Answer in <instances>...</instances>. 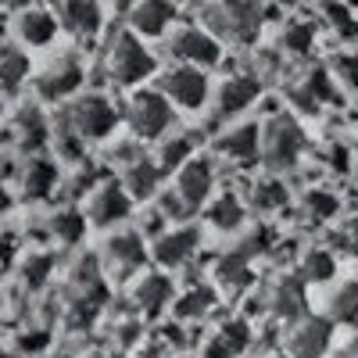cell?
Segmentation results:
<instances>
[{
	"label": "cell",
	"mask_w": 358,
	"mask_h": 358,
	"mask_svg": "<svg viewBox=\"0 0 358 358\" xmlns=\"http://www.w3.org/2000/svg\"><path fill=\"white\" fill-rule=\"evenodd\" d=\"M312 40H315V29L312 25H290L283 33V47L290 54H308L312 50Z\"/></svg>",
	"instance_id": "d6a6232c"
},
{
	"label": "cell",
	"mask_w": 358,
	"mask_h": 358,
	"mask_svg": "<svg viewBox=\"0 0 358 358\" xmlns=\"http://www.w3.org/2000/svg\"><path fill=\"white\" fill-rule=\"evenodd\" d=\"M50 229H54L57 241L76 244V241H83V233H86V215L76 212V208H65V212H57V215H54Z\"/></svg>",
	"instance_id": "484cf974"
},
{
	"label": "cell",
	"mask_w": 358,
	"mask_h": 358,
	"mask_svg": "<svg viewBox=\"0 0 358 358\" xmlns=\"http://www.w3.org/2000/svg\"><path fill=\"white\" fill-rule=\"evenodd\" d=\"M79 133L69 126V133H62V136H57V151H62V158H69V162H79L83 158V147H79Z\"/></svg>",
	"instance_id": "74e56055"
},
{
	"label": "cell",
	"mask_w": 358,
	"mask_h": 358,
	"mask_svg": "<svg viewBox=\"0 0 358 358\" xmlns=\"http://www.w3.org/2000/svg\"><path fill=\"white\" fill-rule=\"evenodd\" d=\"M212 301H215V294L208 290V287H194L190 294H183L176 301V315L179 319H194V315H204L208 308H212Z\"/></svg>",
	"instance_id": "f546056e"
},
{
	"label": "cell",
	"mask_w": 358,
	"mask_h": 358,
	"mask_svg": "<svg viewBox=\"0 0 358 358\" xmlns=\"http://www.w3.org/2000/svg\"><path fill=\"white\" fill-rule=\"evenodd\" d=\"M162 94L172 101V108H187L197 111L208 101V76L204 69H190V65H176L165 83H162Z\"/></svg>",
	"instance_id": "8992f818"
},
{
	"label": "cell",
	"mask_w": 358,
	"mask_h": 358,
	"mask_svg": "<svg viewBox=\"0 0 358 358\" xmlns=\"http://www.w3.org/2000/svg\"><path fill=\"white\" fill-rule=\"evenodd\" d=\"M194 140L190 136H172V140H165L162 143V151H158V169H162V176L165 172H179L183 165H190L194 158Z\"/></svg>",
	"instance_id": "7402d4cb"
},
{
	"label": "cell",
	"mask_w": 358,
	"mask_h": 358,
	"mask_svg": "<svg viewBox=\"0 0 358 358\" xmlns=\"http://www.w3.org/2000/svg\"><path fill=\"white\" fill-rule=\"evenodd\" d=\"M101 18L104 11L94 0H69V4H62V25L76 36H94L101 29Z\"/></svg>",
	"instance_id": "ac0fdd59"
},
{
	"label": "cell",
	"mask_w": 358,
	"mask_h": 358,
	"mask_svg": "<svg viewBox=\"0 0 358 358\" xmlns=\"http://www.w3.org/2000/svg\"><path fill=\"white\" fill-rule=\"evenodd\" d=\"M341 358H358V341H351L348 348H344V355Z\"/></svg>",
	"instance_id": "ab89813d"
},
{
	"label": "cell",
	"mask_w": 358,
	"mask_h": 358,
	"mask_svg": "<svg viewBox=\"0 0 358 358\" xmlns=\"http://www.w3.org/2000/svg\"><path fill=\"white\" fill-rule=\"evenodd\" d=\"M57 22L47 8H29L18 15V36L29 43V47H47L54 36H57Z\"/></svg>",
	"instance_id": "e0dca14e"
},
{
	"label": "cell",
	"mask_w": 358,
	"mask_h": 358,
	"mask_svg": "<svg viewBox=\"0 0 358 358\" xmlns=\"http://www.w3.org/2000/svg\"><path fill=\"white\" fill-rule=\"evenodd\" d=\"M305 212H308L312 219H330V215L337 212V197H334L330 190H312V194L305 197Z\"/></svg>",
	"instance_id": "1f68e13d"
},
{
	"label": "cell",
	"mask_w": 358,
	"mask_h": 358,
	"mask_svg": "<svg viewBox=\"0 0 358 358\" xmlns=\"http://www.w3.org/2000/svg\"><path fill=\"white\" fill-rule=\"evenodd\" d=\"M219 151L233 162H255L262 155V126L248 122V126H236L219 140Z\"/></svg>",
	"instance_id": "2e32d148"
},
{
	"label": "cell",
	"mask_w": 358,
	"mask_h": 358,
	"mask_svg": "<svg viewBox=\"0 0 358 358\" xmlns=\"http://www.w3.org/2000/svg\"><path fill=\"white\" fill-rule=\"evenodd\" d=\"M129 194L122 190V183H115V179H108V183H101L94 194H90V219H94L97 226H115L122 222L129 215Z\"/></svg>",
	"instance_id": "ba28073f"
},
{
	"label": "cell",
	"mask_w": 358,
	"mask_h": 358,
	"mask_svg": "<svg viewBox=\"0 0 358 358\" xmlns=\"http://www.w3.org/2000/svg\"><path fill=\"white\" fill-rule=\"evenodd\" d=\"M334 258L326 255V251H308L305 255V280H312V283H322V280H330L334 276Z\"/></svg>",
	"instance_id": "4dcf8cb0"
},
{
	"label": "cell",
	"mask_w": 358,
	"mask_h": 358,
	"mask_svg": "<svg viewBox=\"0 0 358 358\" xmlns=\"http://www.w3.org/2000/svg\"><path fill=\"white\" fill-rule=\"evenodd\" d=\"M204 22L215 25L212 36H233L236 43H251L262 33L265 8L251 4V0H229V4L204 8Z\"/></svg>",
	"instance_id": "6da1fadb"
},
{
	"label": "cell",
	"mask_w": 358,
	"mask_h": 358,
	"mask_svg": "<svg viewBox=\"0 0 358 358\" xmlns=\"http://www.w3.org/2000/svg\"><path fill=\"white\" fill-rule=\"evenodd\" d=\"M268 305H273V315H280V319H297L305 308V287L297 280H280L273 287V301Z\"/></svg>",
	"instance_id": "44dd1931"
},
{
	"label": "cell",
	"mask_w": 358,
	"mask_h": 358,
	"mask_svg": "<svg viewBox=\"0 0 358 358\" xmlns=\"http://www.w3.org/2000/svg\"><path fill=\"white\" fill-rule=\"evenodd\" d=\"M108 69H111V79L115 83L133 86V83H143L147 76L155 72V57H151V50L136 40V33H122V36L111 43Z\"/></svg>",
	"instance_id": "3957f363"
},
{
	"label": "cell",
	"mask_w": 358,
	"mask_h": 358,
	"mask_svg": "<svg viewBox=\"0 0 358 358\" xmlns=\"http://www.w3.org/2000/svg\"><path fill=\"white\" fill-rule=\"evenodd\" d=\"M215 187V169L208 158H194L190 165L179 169V179H176V194L183 197L190 208H201L208 201V194H212Z\"/></svg>",
	"instance_id": "9c48e42d"
},
{
	"label": "cell",
	"mask_w": 358,
	"mask_h": 358,
	"mask_svg": "<svg viewBox=\"0 0 358 358\" xmlns=\"http://www.w3.org/2000/svg\"><path fill=\"white\" fill-rule=\"evenodd\" d=\"M326 15L341 22V33H344V36H348V33H355V18H351L344 8H326Z\"/></svg>",
	"instance_id": "f35d334b"
},
{
	"label": "cell",
	"mask_w": 358,
	"mask_h": 358,
	"mask_svg": "<svg viewBox=\"0 0 358 358\" xmlns=\"http://www.w3.org/2000/svg\"><path fill=\"white\" fill-rule=\"evenodd\" d=\"M208 222H212L215 229H222V233L241 229V222H244V204L236 201L233 194H226V197H219L212 208H208Z\"/></svg>",
	"instance_id": "603a6c76"
},
{
	"label": "cell",
	"mask_w": 358,
	"mask_h": 358,
	"mask_svg": "<svg viewBox=\"0 0 358 358\" xmlns=\"http://www.w3.org/2000/svg\"><path fill=\"white\" fill-rule=\"evenodd\" d=\"M176 22V8L165 4V0H143V4L133 8L129 25L140 36H165V29Z\"/></svg>",
	"instance_id": "9a60e30c"
},
{
	"label": "cell",
	"mask_w": 358,
	"mask_h": 358,
	"mask_svg": "<svg viewBox=\"0 0 358 358\" xmlns=\"http://www.w3.org/2000/svg\"><path fill=\"white\" fill-rule=\"evenodd\" d=\"M330 315L337 322H348V326H358V283H344L334 301H330Z\"/></svg>",
	"instance_id": "4316f807"
},
{
	"label": "cell",
	"mask_w": 358,
	"mask_h": 358,
	"mask_svg": "<svg viewBox=\"0 0 358 358\" xmlns=\"http://www.w3.org/2000/svg\"><path fill=\"white\" fill-rule=\"evenodd\" d=\"M22 140H25V147H40L47 140V126H43L40 111H25L22 115Z\"/></svg>",
	"instance_id": "e575fe53"
},
{
	"label": "cell",
	"mask_w": 358,
	"mask_h": 358,
	"mask_svg": "<svg viewBox=\"0 0 358 358\" xmlns=\"http://www.w3.org/2000/svg\"><path fill=\"white\" fill-rule=\"evenodd\" d=\"M305 151V133L294 122V115H273L262 133V155L273 169H290Z\"/></svg>",
	"instance_id": "7a4b0ae2"
},
{
	"label": "cell",
	"mask_w": 358,
	"mask_h": 358,
	"mask_svg": "<svg viewBox=\"0 0 358 358\" xmlns=\"http://www.w3.org/2000/svg\"><path fill=\"white\" fill-rule=\"evenodd\" d=\"M29 76V57H22L18 50H4L0 54V86L4 90H18V83Z\"/></svg>",
	"instance_id": "f1b7e54d"
},
{
	"label": "cell",
	"mask_w": 358,
	"mask_h": 358,
	"mask_svg": "<svg viewBox=\"0 0 358 358\" xmlns=\"http://www.w3.org/2000/svg\"><path fill=\"white\" fill-rule=\"evenodd\" d=\"M172 57L179 65H190V69H204V65H215L222 57V43L219 36H212L208 29H179L172 36Z\"/></svg>",
	"instance_id": "52a82bcc"
},
{
	"label": "cell",
	"mask_w": 358,
	"mask_h": 358,
	"mask_svg": "<svg viewBox=\"0 0 358 358\" xmlns=\"http://www.w3.org/2000/svg\"><path fill=\"white\" fill-rule=\"evenodd\" d=\"M158 212L165 215V222H179V219H187L194 208L179 197L176 190H169V194H162V201H158Z\"/></svg>",
	"instance_id": "d590c367"
},
{
	"label": "cell",
	"mask_w": 358,
	"mask_h": 358,
	"mask_svg": "<svg viewBox=\"0 0 358 358\" xmlns=\"http://www.w3.org/2000/svg\"><path fill=\"white\" fill-rule=\"evenodd\" d=\"M176 122V108L165 94H155V90H143V94L133 97L129 104V126L136 129V136L143 140H158L172 129Z\"/></svg>",
	"instance_id": "277c9868"
},
{
	"label": "cell",
	"mask_w": 358,
	"mask_h": 358,
	"mask_svg": "<svg viewBox=\"0 0 358 358\" xmlns=\"http://www.w3.org/2000/svg\"><path fill=\"white\" fill-rule=\"evenodd\" d=\"M104 255H108V262H111L122 276H126V273H133V268H140V265L147 262L143 236H140V233H133V229L115 233L111 241H108V248H104Z\"/></svg>",
	"instance_id": "5bb4252c"
},
{
	"label": "cell",
	"mask_w": 358,
	"mask_h": 358,
	"mask_svg": "<svg viewBox=\"0 0 358 358\" xmlns=\"http://www.w3.org/2000/svg\"><path fill=\"white\" fill-rule=\"evenodd\" d=\"M197 244H201V233H197L194 226H179V229H169V233L158 236L155 258H158L162 265H169V268H172V265H183V262L194 258Z\"/></svg>",
	"instance_id": "7c38bea8"
},
{
	"label": "cell",
	"mask_w": 358,
	"mask_h": 358,
	"mask_svg": "<svg viewBox=\"0 0 358 358\" xmlns=\"http://www.w3.org/2000/svg\"><path fill=\"white\" fill-rule=\"evenodd\" d=\"M251 197H255V204L262 208V212H276V208H283L290 201V194H287V187L280 183V179H258Z\"/></svg>",
	"instance_id": "83f0119b"
},
{
	"label": "cell",
	"mask_w": 358,
	"mask_h": 358,
	"mask_svg": "<svg viewBox=\"0 0 358 358\" xmlns=\"http://www.w3.org/2000/svg\"><path fill=\"white\" fill-rule=\"evenodd\" d=\"M262 94V83L255 76H233L219 86V101H215V111L219 118H233V115H241L248 111Z\"/></svg>",
	"instance_id": "8fae6325"
},
{
	"label": "cell",
	"mask_w": 358,
	"mask_h": 358,
	"mask_svg": "<svg viewBox=\"0 0 358 358\" xmlns=\"http://www.w3.org/2000/svg\"><path fill=\"white\" fill-rule=\"evenodd\" d=\"M176 297V287H172V280L169 276H162V273H155V276H143L140 280V287H136V305L147 312V315H158V312H165V305Z\"/></svg>",
	"instance_id": "d6986e66"
},
{
	"label": "cell",
	"mask_w": 358,
	"mask_h": 358,
	"mask_svg": "<svg viewBox=\"0 0 358 358\" xmlns=\"http://www.w3.org/2000/svg\"><path fill=\"white\" fill-rule=\"evenodd\" d=\"M118 108L108 101V97H101V94H86V97H79L76 104H72V111H69V126L83 136V140H104L115 126H118Z\"/></svg>",
	"instance_id": "5b68a950"
},
{
	"label": "cell",
	"mask_w": 358,
	"mask_h": 358,
	"mask_svg": "<svg viewBox=\"0 0 358 358\" xmlns=\"http://www.w3.org/2000/svg\"><path fill=\"white\" fill-rule=\"evenodd\" d=\"M0 208H8V197H4V190H0Z\"/></svg>",
	"instance_id": "60d3db41"
},
{
	"label": "cell",
	"mask_w": 358,
	"mask_h": 358,
	"mask_svg": "<svg viewBox=\"0 0 358 358\" xmlns=\"http://www.w3.org/2000/svg\"><path fill=\"white\" fill-rule=\"evenodd\" d=\"M219 283L222 287H248L251 283V268H248V255H241V251H233V255H226L222 262H219Z\"/></svg>",
	"instance_id": "d4e9b609"
},
{
	"label": "cell",
	"mask_w": 358,
	"mask_h": 358,
	"mask_svg": "<svg viewBox=\"0 0 358 358\" xmlns=\"http://www.w3.org/2000/svg\"><path fill=\"white\" fill-rule=\"evenodd\" d=\"M330 322L312 315V319H301L297 322V330L290 334V355L294 358H322L326 351H330Z\"/></svg>",
	"instance_id": "30bf717a"
},
{
	"label": "cell",
	"mask_w": 358,
	"mask_h": 358,
	"mask_svg": "<svg viewBox=\"0 0 358 358\" xmlns=\"http://www.w3.org/2000/svg\"><path fill=\"white\" fill-rule=\"evenodd\" d=\"M126 172V194L129 197H140V201H147L155 190H158V179H162V169H158V162H151V158H140V162H133L129 169H122Z\"/></svg>",
	"instance_id": "ffe728a7"
},
{
	"label": "cell",
	"mask_w": 358,
	"mask_h": 358,
	"mask_svg": "<svg viewBox=\"0 0 358 358\" xmlns=\"http://www.w3.org/2000/svg\"><path fill=\"white\" fill-rule=\"evenodd\" d=\"M79 86H83V65L76 62V57H62V62L50 65L47 76L40 79V94L47 101H65Z\"/></svg>",
	"instance_id": "4fadbf2b"
},
{
	"label": "cell",
	"mask_w": 358,
	"mask_h": 358,
	"mask_svg": "<svg viewBox=\"0 0 358 358\" xmlns=\"http://www.w3.org/2000/svg\"><path fill=\"white\" fill-rule=\"evenodd\" d=\"M47 273H50V258L47 255H33L25 262V283L29 287H40L47 280Z\"/></svg>",
	"instance_id": "8d00e7d4"
},
{
	"label": "cell",
	"mask_w": 358,
	"mask_h": 358,
	"mask_svg": "<svg viewBox=\"0 0 358 358\" xmlns=\"http://www.w3.org/2000/svg\"><path fill=\"white\" fill-rule=\"evenodd\" d=\"M57 187V165L50 162H33L25 169V194L29 197H47Z\"/></svg>",
	"instance_id": "cb8c5ba5"
},
{
	"label": "cell",
	"mask_w": 358,
	"mask_h": 358,
	"mask_svg": "<svg viewBox=\"0 0 358 358\" xmlns=\"http://www.w3.org/2000/svg\"><path fill=\"white\" fill-rule=\"evenodd\" d=\"M251 341V330H248V322H226L222 326V334H219V344L233 355V351H244Z\"/></svg>",
	"instance_id": "836d02e7"
}]
</instances>
